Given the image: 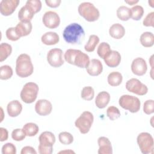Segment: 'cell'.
I'll list each match as a JSON object with an SVG mask.
<instances>
[{
	"label": "cell",
	"instance_id": "28",
	"mask_svg": "<svg viewBox=\"0 0 154 154\" xmlns=\"http://www.w3.org/2000/svg\"><path fill=\"white\" fill-rule=\"evenodd\" d=\"M22 129L26 136L33 137L38 132L39 128L38 125L34 123H27L23 126Z\"/></svg>",
	"mask_w": 154,
	"mask_h": 154
},
{
	"label": "cell",
	"instance_id": "6",
	"mask_svg": "<svg viewBox=\"0 0 154 154\" xmlns=\"http://www.w3.org/2000/svg\"><path fill=\"white\" fill-rule=\"evenodd\" d=\"M39 88L38 85L33 82L26 83L20 91V98L26 103H31L37 99Z\"/></svg>",
	"mask_w": 154,
	"mask_h": 154
},
{
	"label": "cell",
	"instance_id": "14",
	"mask_svg": "<svg viewBox=\"0 0 154 154\" xmlns=\"http://www.w3.org/2000/svg\"><path fill=\"white\" fill-rule=\"evenodd\" d=\"M131 67L132 73L137 76L144 75L147 70V66L146 61L141 57L135 58L132 62Z\"/></svg>",
	"mask_w": 154,
	"mask_h": 154
},
{
	"label": "cell",
	"instance_id": "12",
	"mask_svg": "<svg viewBox=\"0 0 154 154\" xmlns=\"http://www.w3.org/2000/svg\"><path fill=\"white\" fill-rule=\"evenodd\" d=\"M42 22L46 27L50 29H54L59 26L60 18L56 12L48 11L43 14Z\"/></svg>",
	"mask_w": 154,
	"mask_h": 154
},
{
	"label": "cell",
	"instance_id": "16",
	"mask_svg": "<svg viewBox=\"0 0 154 154\" xmlns=\"http://www.w3.org/2000/svg\"><path fill=\"white\" fill-rule=\"evenodd\" d=\"M87 72L92 76L99 75L103 70V65L98 59H92L86 67Z\"/></svg>",
	"mask_w": 154,
	"mask_h": 154
},
{
	"label": "cell",
	"instance_id": "48",
	"mask_svg": "<svg viewBox=\"0 0 154 154\" xmlns=\"http://www.w3.org/2000/svg\"><path fill=\"white\" fill-rule=\"evenodd\" d=\"M149 4L150 5V7H153V4H154V1L153 0L152 1H149Z\"/></svg>",
	"mask_w": 154,
	"mask_h": 154
},
{
	"label": "cell",
	"instance_id": "45",
	"mask_svg": "<svg viewBox=\"0 0 154 154\" xmlns=\"http://www.w3.org/2000/svg\"><path fill=\"white\" fill-rule=\"evenodd\" d=\"M0 134H1L0 141L1 142L6 141L8 139V131L6 129H5L4 128H0Z\"/></svg>",
	"mask_w": 154,
	"mask_h": 154
},
{
	"label": "cell",
	"instance_id": "34",
	"mask_svg": "<svg viewBox=\"0 0 154 154\" xmlns=\"http://www.w3.org/2000/svg\"><path fill=\"white\" fill-rule=\"evenodd\" d=\"M81 97L85 100H91L94 96V91L92 87H84L81 93Z\"/></svg>",
	"mask_w": 154,
	"mask_h": 154
},
{
	"label": "cell",
	"instance_id": "22",
	"mask_svg": "<svg viewBox=\"0 0 154 154\" xmlns=\"http://www.w3.org/2000/svg\"><path fill=\"white\" fill-rule=\"evenodd\" d=\"M109 34L111 37L115 39H120L125 34V29L120 23H114L109 28Z\"/></svg>",
	"mask_w": 154,
	"mask_h": 154
},
{
	"label": "cell",
	"instance_id": "40",
	"mask_svg": "<svg viewBox=\"0 0 154 154\" xmlns=\"http://www.w3.org/2000/svg\"><path fill=\"white\" fill-rule=\"evenodd\" d=\"M143 111L145 114L149 115L154 112V101L152 99L147 100L143 105Z\"/></svg>",
	"mask_w": 154,
	"mask_h": 154
},
{
	"label": "cell",
	"instance_id": "13",
	"mask_svg": "<svg viewBox=\"0 0 154 154\" xmlns=\"http://www.w3.org/2000/svg\"><path fill=\"white\" fill-rule=\"evenodd\" d=\"M19 0H2L0 2V12L3 16H7L13 13L19 4Z\"/></svg>",
	"mask_w": 154,
	"mask_h": 154
},
{
	"label": "cell",
	"instance_id": "35",
	"mask_svg": "<svg viewBox=\"0 0 154 154\" xmlns=\"http://www.w3.org/2000/svg\"><path fill=\"white\" fill-rule=\"evenodd\" d=\"M58 139L60 142L65 145H69L73 141V135L68 132H61L58 135Z\"/></svg>",
	"mask_w": 154,
	"mask_h": 154
},
{
	"label": "cell",
	"instance_id": "1",
	"mask_svg": "<svg viewBox=\"0 0 154 154\" xmlns=\"http://www.w3.org/2000/svg\"><path fill=\"white\" fill-rule=\"evenodd\" d=\"M63 36L66 42L70 44H80L84 40L85 32L81 25L72 23L64 29Z\"/></svg>",
	"mask_w": 154,
	"mask_h": 154
},
{
	"label": "cell",
	"instance_id": "15",
	"mask_svg": "<svg viewBox=\"0 0 154 154\" xmlns=\"http://www.w3.org/2000/svg\"><path fill=\"white\" fill-rule=\"evenodd\" d=\"M52 105L50 101L46 99H39L35 105V111L40 116H46L51 114Z\"/></svg>",
	"mask_w": 154,
	"mask_h": 154
},
{
	"label": "cell",
	"instance_id": "3",
	"mask_svg": "<svg viewBox=\"0 0 154 154\" xmlns=\"http://www.w3.org/2000/svg\"><path fill=\"white\" fill-rule=\"evenodd\" d=\"M34 67L31 57L26 54L18 56L16 61V73L20 78H26L33 73Z\"/></svg>",
	"mask_w": 154,
	"mask_h": 154
},
{
	"label": "cell",
	"instance_id": "10",
	"mask_svg": "<svg viewBox=\"0 0 154 154\" xmlns=\"http://www.w3.org/2000/svg\"><path fill=\"white\" fill-rule=\"evenodd\" d=\"M126 88L129 92L139 96L145 95L148 91L147 87L137 78L129 79L125 85Z\"/></svg>",
	"mask_w": 154,
	"mask_h": 154
},
{
	"label": "cell",
	"instance_id": "19",
	"mask_svg": "<svg viewBox=\"0 0 154 154\" xmlns=\"http://www.w3.org/2000/svg\"><path fill=\"white\" fill-rule=\"evenodd\" d=\"M17 34L21 37L29 35L32 28L31 21H20L15 27Z\"/></svg>",
	"mask_w": 154,
	"mask_h": 154
},
{
	"label": "cell",
	"instance_id": "37",
	"mask_svg": "<svg viewBox=\"0 0 154 154\" xmlns=\"http://www.w3.org/2000/svg\"><path fill=\"white\" fill-rule=\"evenodd\" d=\"M25 5L28 6L35 14L40 11L42 8V2L40 0H28Z\"/></svg>",
	"mask_w": 154,
	"mask_h": 154
},
{
	"label": "cell",
	"instance_id": "11",
	"mask_svg": "<svg viewBox=\"0 0 154 154\" xmlns=\"http://www.w3.org/2000/svg\"><path fill=\"white\" fill-rule=\"evenodd\" d=\"M48 63L54 67H59L64 64L63 51L59 48H53L49 51L47 54Z\"/></svg>",
	"mask_w": 154,
	"mask_h": 154
},
{
	"label": "cell",
	"instance_id": "8",
	"mask_svg": "<svg viewBox=\"0 0 154 154\" xmlns=\"http://www.w3.org/2000/svg\"><path fill=\"white\" fill-rule=\"evenodd\" d=\"M94 117L93 114L88 111H84L75 120V125L79 129L82 134L88 133L93 123Z\"/></svg>",
	"mask_w": 154,
	"mask_h": 154
},
{
	"label": "cell",
	"instance_id": "46",
	"mask_svg": "<svg viewBox=\"0 0 154 154\" xmlns=\"http://www.w3.org/2000/svg\"><path fill=\"white\" fill-rule=\"evenodd\" d=\"M125 2L127 4H128L129 5H135V4L138 3V1L137 0V1H135V0H129V1H125Z\"/></svg>",
	"mask_w": 154,
	"mask_h": 154
},
{
	"label": "cell",
	"instance_id": "43",
	"mask_svg": "<svg viewBox=\"0 0 154 154\" xmlns=\"http://www.w3.org/2000/svg\"><path fill=\"white\" fill-rule=\"evenodd\" d=\"M45 2L46 5L51 8L58 7L60 3L61 2V0H46Z\"/></svg>",
	"mask_w": 154,
	"mask_h": 154
},
{
	"label": "cell",
	"instance_id": "29",
	"mask_svg": "<svg viewBox=\"0 0 154 154\" xmlns=\"http://www.w3.org/2000/svg\"><path fill=\"white\" fill-rule=\"evenodd\" d=\"M117 17L123 21H127L131 18V9L126 6H120L117 10Z\"/></svg>",
	"mask_w": 154,
	"mask_h": 154
},
{
	"label": "cell",
	"instance_id": "30",
	"mask_svg": "<svg viewBox=\"0 0 154 154\" xmlns=\"http://www.w3.org/2000/svg\"><path fill=\"white\" fill-rule=\"evenodd\" d=\"M12 52L11 46L7 43H2L0 45V61L2 62L10 56Z\"/></svg>",
	"mask_w": 154,
	"mask_h": 154
},
{
	"label": "cell",
	"instance_id": "17",
	"mask_svg": "<svg viewBox=\"0 0 154 154\" xmlns=\"http://www.w3.org/2000/svg\"><path fill=\"white\" fill-rule=\"evenodd\" d=\"M99 145V154H112V148L109 140L105 137H100L97 139Z\"/></svg>",
	"mask_w": 154,
	"mask_h": 154
},
{
	"label": "cell",
	"instance_id": "5",
	"mask_svg": "<svg viewBox=\"0 0 154 154\" xmlns=\"http://www.w3.org/2000/svg\"><path fill=\"white\" fill-rule=\"evenodd\" d=\"M78 13L88 22H94L98 20L100 16L99 10L91 2H82L78 6Z\"/></svg>",
	"mask_w": 154,
	"mask_h": 154
},
{
	"label": "cell",
	"instance_id": "24",
	"mask_svg": "<svg viewBox=\"0 0 154 154\" xmlns=\"http://www.w3.org/2000/svg\"><path fill=\"white\" fill-rule=\"evenodd\" d=\"M35 13L26 5L23 6L18 12V17L20 21H31Z\"/></svg>",
	"mask_w": 154,
	"mask_h": 154
},
{
	"label": "cell",
	"instance_id": "33",
	"mask_svg": "<svg viewBox=\"0 0 154 154\" xmlns=\"http://www.w3.org/2000/svg\"><path fill=\"white\" fill-rule=\"evenodd\" d=\"M13 69L8 65L2 66L0 68V79L1 80H7L13 76Z\"/></svg>",
	"mask_w": 154,
	"mask_h": 154
},
{
	"label": "cell",
	"instance_id": "18",
	"mask_svg": "<svg viewBox=\"0 0 154 154\" xmlns=\"http://www.w3.org/2000/svg\"><path fill=\"white\" fill-rule=\"evenodd\" d=\"M105 64L110 67H116L118 66L121 61L120 54L117 51H112L103 59Z\"/></svg>",
	"mask_w": 154,
	"mask_h": 154
},
{
	"label": "cell",
	"instance_id": "9",
	"mask_svg": "<svg viewBox=\"0 0 154 154\" xmlns=\"http://www.w3.org/2000/svg\"><path fill=\"white\" fill-rule=\"evenodd\" d=\"M138 147L143 154L153 153V138L148 132H141L137 138Z\"/></svg>",
	"mask_w": 154,
	"mask_h": 154
},
{
	"label": "cell",
	"instance_id": "42",
	"mask_svg": "<svg viewBox=\"0 0 154 154\" xmlns=\"http://www.w3.org/2000/svg\"><path fill=\"white\" fill-rule=\"evenodd\" d=\"M143 24L145 26H154V12L152 11L147 14L143 21Z\"/></svg>",
	"mask_w": 154,
	"mask_h": 154
},
{
	"label": "cell",
	"instance_id": "44",
	"mask_svg": "<svg viewBox=\"0 0 154 154\" xmlns=\"http://www.w3.org/2000/svg\"><path fill=\"white\" fill-rule=\"evenodd\" d=\"M21 154H28V153H32V154H36L37 152L31 146H25L23 147L20 152Z\"/></svg>",
	"mask_w": 154,
	"mask_h": 154
},
{
	"label": "cell",
	"instance_id": "23",
	"mask_svg": "<svg viewBox=\"0 0 154 154\" xmlns=\"http://www.w3.org/2000/svg\"><path fill=\"white\" fill-rule=\"evenodd\" d=\"M41 40L46 45H54L59 42L60 37L55 32L49 31L42 35Z\"/></svg>",
	"mask_w": 154,
	"mask_h": 154
},
{
	"label": "cell",
	"instance_id": "4",
	"mask_svg": "<svg viewBox=\"0 0 154 154\" xmlns=\"http://www.w3.org/2000/svg\"><path fill=\"white\" fill-rule=\"evenodd\" d=\"M39 145L38 146V153L40 154H51L53 152V145L55 142L54 134L49 131L42 132L39 137Z\"/></svg>",
	"mask_w": 154,
	"mask_h": 154
},
{
	"label": "cell",
	"instance_id": "39",
	"mask_svg": "<svg viewBox=\"0 0 154 154\" xmlns=\"http://www.w3.org/2000/svg\"><path fill=\"white\" fill-rule=\"evenodd\" d=\"M7 38L11 41H17L20 37L17 34L15 27H10L6 30L5 32Z\"/></svg>",
	"mask_w": 154,
	"mask_h": 154
},
{
	"label": "cell",
	"instance_id": "7",
	"mask_svg": "<svg viewBox=\"0 0 154 154\" xmlns=\"http://www.w3.org/2000/svg\"><path fill=\"white\" fill-rule=\"evenodd\" d=\"M120 106L132 113L137 112L140 109L141 102L140 99L134 96L123 94L120 96L119 100Z\"/></svg>",
	"mask_w": 154,
	"mask_h": 154
},
{
	"label": "cell",
	"instance_id": "47",
	"mask_svg": "<svg viewBox=\"0 0 154 154\" xmlns=\"http://www.w3.org/2000/svg\"><path fill=\"white\" fill-rule=\"evenodd\" d=\"M149 62H150V66L151 67L153 68V55L151 56L150 58V60H149Z\"/></svg>",
	"mask_w": 154,
	"mask_h": 154
},
{
	"label": "cell",
	"instance_id": "2",
	"mask_svg": "<svg viewBox=\"0 0 154 154\" xmlns=\"http://www.w3.org/2000/svg\"><path fill=\"white\" fill-rule=\"evenodd\" d=\"M66 62L80 68H86L90 63L89 56L78 49H69L64 55Z\"/></svg>",
	"mask_w": 154,
	"mask_h": 154
},
{
	"label": "cell",
	"instance_id": "36",
	"mask_svg": "<svg viewBox=\"0 0 154 154\" xmlns=\"http://www.w3.org/2000/svg\"><path fill=\"white\" fill-rule=\"evenodd\" d=\"M106 115L111 120L113 121L120 117V112L117 107L110 106L106 109Z\"/></svg>",
	"mask_w": 154,
	"mask_h": 154
},
{
	"label": "cell",
	"instance_id": "21",
	"mask_svg": "<svg viewBox=\"0 0 154 154\" xmlns=\"http://www.w3.org/2000/svg\"><path fill=\"white\" fill-rule=\"evenodd\" d=\"M109 100L110 94L105 91H102L97 95L95 99V104L97 108L103 109L107 106Z\"/></svg>",
	"mask_w": 154,
	"mask_h": 154
},
{
	"label": "cell",
	"instance_id": "27",
	"mask_svg": "<svg viewBox=\"0 0 154 154\" xmlns=\"http://www.w3.org/2000/svg\"><path fill=\"white\" fill-rule=\"evenodd\" d=\"M99 42V38L97 35L92 34L90 35L87 43L84 46V49L88 52H93Z\"/></svg>",
	"mask_w": 154,
	"mask_h": 154
},
{
	"label": "cell",
	"instance_id": "20",
	"mask_svg": "<svg viewBox=\"0 0 154 154\" xmlns=\"http://www.w3.org/2000/svg\"><path fill=\"white\" fill-rule=\"evenodd\" d=\"M22 110V105L17 100L10 101L7 106V111L9 116L11 117H17L19 116Z\"/></svg>",
	"mask_w": 154,
	"mask_h": 154
},
{
	"label": "cell",
	"instance_id": "26",
	"mask_svg": "<svg viewBox=\"0 0 154 154\" xmlns=\"http://www.w3.org/2000/svg\"><path fill=\"white\" fill-rule=\"evenodd\" d=\"M122 75L119 72H111L107 78L108 83L109 85L112 87L119 86L122 82Z\"/></svg>",
	"mask_w": 154,
	"mask_h": 154
},
{
	"label": "cell",
	"instance_id": "31",
	"mask_svg": "<svg viewBox=\"0 0 154 154\" xmlns=\"http://www.w3.org/2000/svg\"><path fill=\"white\" fill-rule=\"evenodd\" d=\"M131 9V17L134 20H139L144 14V9L141 5H135Z\"/></svg>",
	"mask_w": 154,
	"mask_h": 154
},
{
	"label": "cell",
	"instance_id": "41",
	"mask_svg": "<svg viewBox=\"0 0 154 154\" xmlns=\"http://www.w3.org/2000/svg\"><path fill=\"white\" fill-rule=\"evenodd\" d=\"M2 154H16V147L11 143H7L3 145L2 147Z\"/></svg>",
	"mask_w": 154,
	"mask_h": 154
},
{
	"label": "cell",
	"instance_id": "38",
	"mask_svg": "<svg viewBox=\"0 0 154 154\" xmlns=\"http://www.w3.org/2000/svg\"><path fill=\"white\" fill-rule=\"evenodd\" d=\"M26 135L22 129H15L11 132V138L16 141H20L25 139Z\"/></svg>",
	"mask_w": 154,
	"mask_h": 154
},
{
	"label": "cell",
	"instance_id": "32",
	"mask_svg": "<svg viewBox=\"0 0 154 154\" xmlns=\"http://www.w3.org/2000/svg\"><path fill=\"white\" fill-rule=\"evenodd\" d=\"M111 51L109 45L106 42H102L99 44L97 49V53L98 55L101 58L104 59Z\"/></svg>",
	"mask_w": 154,
	"mask_h": 154
},
{
	"label": "cell",
	"instance_id": "25",
	"mask_svg": "<svg viewBox=\"0 0 154 154\" xmlns=\"http://www.w3.org/2000/svg\"><path fill=\"white\" fill-rule=\"evenodd\" d=\"M141 44L145 48L152 47L154 44V35L151 32H143L140 38Z\"/></svg>",
	"mask_w": 154,
	"mask_h": 154
}]
</instances>
